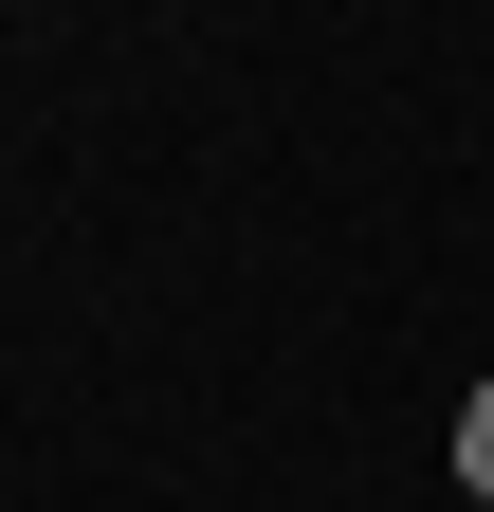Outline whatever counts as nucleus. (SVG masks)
<instances>
[{
	"label": "nucleus",
	"instance_id": "obj_1",
	"mask_svg": "<svg viewBox=\"0 0 494 512\" xmlns=\"http://www.w3.org/2000/svg\"><path fill=\"white\" fill-rule=\"evenodd\" d=\"M458 476H476V512H494V384L458 403Z\"/></svg>",
	"mask_w": 494,
	"mask_h": 512
}]
</instances>
